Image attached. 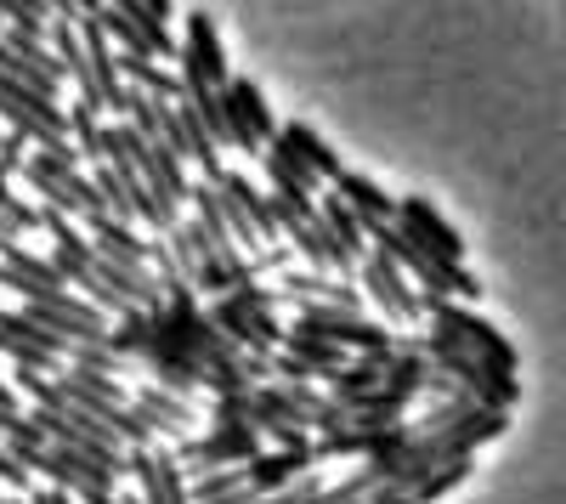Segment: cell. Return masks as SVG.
<instances>
[{
    "mask_svg": "<svg viewBox=\"0 0 566 504\" xmlns=\"http://www.w3.org/2000/svg\"><path fill=\"white\" fill-rule=\"evenodd\" d=\"M261 431L255 426H244V420H232V426H210L205 437H187V442H176V453H181V465L193 471V476H205V471H221V465H250L255 453H261Z\"/></svg>",
    "mask_w": 566,
    "mask_h": 504,
    "instance_id": "52a82bcc",
    "label": "cell"
},
{
    "mask_svg": "<svg viewBox=\"0 0 566 504\" xmlns=\"http://www.w3.org/2000/svg\"><path fill=\"white\" fill-rule=\"evenodd\" d=\"M283 351H295L301 363H306V380H335L346 363H352V351L346 346H335V340H323V335H312V329H301V324H290L283 329Z\"/></svg>",
    "mask_w": 566,
    "mask_h": 504,
    "instance_id": "9a60e30c",
    "label": "cell"
},
{
    "mask_svg": "<svg viewBox=\"0 0 566 504\" xmlns=\"http://www.w3.org/2000/svg\"><path fill=\"white\" fill-rule=\"evenodd\" d=\"M386 357L391 351H363L357 363H346V369L328 380L323 391L328 397H357V391H374V386H386Z\"/></svg>",
    "mask_w": 566,
    "mask_h": 504,
    "instance_id": "7402d4cb",
    "label": "cell"
},
{
    "mask_svg": "<svg viewBox=\"0 0 566 504\" xmlns=\"http://www.w3.org/2000/svg\"><path fill=\"white\" fill-rule=\"evenodd\" d=\"M181 57L193 63V69H205L216 85L232 80V74H227V52H221V34H216V23H210L205 12L187 18V45H181Z\"/></svg>",
    "mask_w": 566,
    "mask_h": 504,
    "instance_id": "e0dca14e",
    "label": "cell"
},
{
    "mask_svg": "<svg viewBox=\"0 0 566 504\" xmlns=\"http://www.w3.org/2000/svg\"><path fill=\"white\" fill-rule=\"evenodd\" d=\"M136 408H142V420L154 426V437H159V431H165L170 442H187V437H193V402H187L181 391H165V386L154 380L148 391L136 397Z\"/></svg>",
    "mask_w": 566,
    "mask_h": 504,
    "instance_id": "5bb4252c",
    "label": "cell"
},
{
    "mask_svg": "<svg viewBox=\"0 0 566 504\" xmlns=\"http://www.w3.org/2000/svg\"><path fill=\"white\" fill-rule=\"evenodd\" d=\"M0 482H12V487H29V465L18 460L12 448H0Z\"/></svg>",
    "mask_w": 566,
    "mask_h": 504,
    "instance_id": "836d02e7",
    "label": "cell"
},
{
    "mask_svg": "<svg viewBox=\"0 0 566 504\" xmlns=\"http://www.w3.org/2000/svg\"><path fill=\"white\" fill-rule=\"evenodd\" d=\"M114 7H119V12H125V18H130V23L142 29V34H154L159 45H170V34H165V18H159V12L148 7V0H114Z\"/></svg>",
    "mask_w": 566,
    "mask_h": 504,
    "instance_id": "4dcf8cb0",
    "label": "cell"
},
{
    "mask_svg": "<svg viewBox=\"0 0 566 504\" xmlns=\"http://www.w3.org/2000/svg\"><path fill=\"white\" fill-rule=\"evenodd\" d=\"M29 136L23 130H0V165H7V170H23V159H29Z\"/></svg>",
    "mask_w": 566,
    "mask_h": 504,
    "instance_id": "d6a6232c",
    "label": "cell"
},
{
    "mask_svg": "<svg viewBox=\"0 0 566 504\" xmlns=\"http://www.w3.org/2000/svg\"><path fill=\"white\" fill-rule=\"evenodd\" d=\"M413 442V420L391 426H357V431H323L317 437V460H374V453H402Z\"/></svg>",
    "mask_w": 566,
    "mask_h": 504,
    "instance_id": "30bf717a",
    "label": "cell"
},
{
    "mask_svg": "<svg viewBox=\"0 0 566 504\" xmlns=\"http://www.w3.org/2000/svg\"><path fill=\"white\" fill-rule=\"evenodd\" d=\"M0 23H7V18H0Z\"/></svg>",
    "mask_w": 566,
    "mask_h": 504,
    "instance_id": "f35d334b",
    "label": "cell"
},
{
    "mask_svg": "<svg viewBox=\"0 0 566 504\" xmlns=\"http://www.w3.org/2000/svg\"><path fill=\"white\" fill-rule=\"evenodd\" d=\"M419 295H424V317H431L437 329L459 335L476 357H488L499 375H515V369H522V351H515V346H510V340H504V335H499V329H493V324H488V317H482L476 306H470V301L442 295V290H419Z\"/></svg>",
    "mask_w": 566,
    "mask_h": 504,
    "instance_id": "3957f363",
    "label": "cell"
},
{
    "mask_svg": "<svg viewBox=\"0 0 566 504\" xmlns=\"http://www.w3.org/2000/svg\"><path fill=\"white\" fill-rule=\"evenodd\" d=\"M357 272H363V290L374 295V306H380L391 324H419V317H424V295L402 279V266L386 250H368L357 261Z\"/></svg>",
    "mask_w": 566,
    "mask_h": 504,
    "instance_id": "ba28073f",
    "label": "cell"
},
{
    "mask_svg": "<svg viewBox=\"0 0 566 504\" xmlns=\"http://www.w3.org/2000/svg\"><path fill=\"white\" fill-rule=\"evenodd\" d=\"M317 210H323V221H328V233H335V239H340V244H346V250H352V255L363 261V255H368V233H363V216H357V210H352V204H346L340 193L317 199Z\"/></svg>",
    "mask_w": 566,
    "mask_h": 504,
    "instance_id": "cb8c5ba5",
    "label": "cell"
},
{
    "mask_svg": "<svg viewBox=\"0 0 566 504\" xmlns=\"http://www.w3.org/2000/svg\"><path fill=\"white\" fill-rule=\"evenodd\" d=\"M363 233H368L374 250H386L419 290H442V295H459V301H476L482 295V279L464 261H437L431 250H419L397 221H363Z\"/></svg>",
    "mask_w": 566,
    "mask_h": 504,
    "instance_id": "6da1fadb",
    "label": "cell"
},
{
    "mask_svg": "<svg viewBox=\"0 0 566 504\" xmlns=\"http://www.w3.org/2000/svg\"><path fill=\"white\" fill-rule=\"evenodd\" d=\"M397 227L419 244V250H431L437 261H464V239H459V227L431 204V199H402L397 204Z\"/></svg>",
    "mask_w": 566,
    "mask_h": 504,
    "instance_id": "8fae6325",
    "label": "cell"
},
{
    "mask_svg": "<svg viewBox=\"0 0 566 504\" xmlns=\"http://www.w3.org/2000/svg\"><path fill=\"white\" fill-rule=\"evenodd\" d=\"M119 504H148V498H142V493H136V498H119Z\"/></svg>",
    "mask_w": 566,
    "mask_h": 504,
    "instance_id": "74e56055",
    "label": "cell"
},
{
    "mask_svg": "<svg viewBox=\"0 0 566 504\" xmlns=\"http://www.w3.org/2000/svg\"><path fill=\"white\" fill-rule=\"evenodd\" d=\"M148 7H154L159 18H170V0H148Z\"/></svg>",
    "mask_w": 566,
    "mask_h": 504,
    "instance_id": "8d00e7d4",
    "label": "cell"
},
{
    "mask_svg": "<svg viewBox=\"0 0 566 504\" xmlns=\"http://www.w3.org/2000/svg\"><path fill=\"white\" fill-rule=\"evenodd\" d=\"M295 324L346 346V351H391L397 346V335L386 324H374L357 306H335V301H295Z\"/></svg>",
    "mask_w": 566,
    "mask_h": 504,
    "instance_id": "5b68a950",
    "label": "cell"
},
{
    "mask_svg": "<svg viewBox=\"0 0 566 504\" xmlns=\"http://www.w3.org/2000/svg\"><path fill=\"white\" fill-rule=\"evenodd\" d=\"M97 23L108 29V40L119 45V52H142V57H165V52H170V45H159L154 34H142V29H136V23H130L119 7H114V0H108V7L97 12Z\"/></svg>",
    "mask_w": 566,
    "mask_h": 504,
    "instance_id": "d4e9b609",
    "label": "cell"
},
{
    "mask_svg": "<svg viewBox=\"0 0 566 504\" xmlns=\"http://www.w3.org/2000/svg\"><path fill=\"white\" fill-rule=\"evenodd\" d=\"M216 181H221V188H227L232 199H239V204L250 210V221L261 227V244H272V239H277V216H272V199H261V188H255L250 176H239V170H221Z\"/></svg>",
    "mask_w": 566,
    "mask_h": 504,
    "instance_id": "603a6c76",
    "label": "cell"
},
{
    "mask_svg": "<svg viewBox=\"0 0 566 504\" xmlns=\"http://www.w3.org/2000/svg\"><path fill=\"white\" fill-rule=\"evenodd\" d=\"M277 143L290 148L295 159H306V165H312L323 181H335V176H340V154L328 148V143H323V136H317L312 125H301V119H295V125H277Z\"/></svg>",
    "mask_w": 566,
    "mask_h": 504,
    "instance_id": "d6986e66",
    "label": "cell"
},
{
    "mask_svg": "<svg viewBox=\"0 0 566 504\" xmlns=\"http://www.w3.org/2000/svg\"><path fill=\"white\" fill-rule=\"evenodd\" d=\"M12 420H23L18 414V397H12V386H0V431H7Z\"/></svg>",
    "mask_w": 566,
    "mask_h": 504,
    "instance_id": "d590c367",
    "label": "cell"
},
{
    "mask_svg": "<svg viewBox=\"0 0 566 504\" xmlns=\"http://www.w3.org/2000/svg\"><path fill=\"white\" fill-rule=\"evenodd\" d=\"M69 130L80 136V159H85V165H97V159H103V125H97V108H91L85 97L74 103V114H69Z\"/></svg>",
    "mask_w": 566,
    "mask_h": 504,
    "instance_id": "f1b7e54d",
    "label": "cell"
},
{
    "mask_svg": "<svg viewBox=\"0 0 566 504\" xmlns=\"http://www.w3.org/2000/svg\"><path fill=\"white\" fill-rule=\"evenodd\" d=\"M170 114H176V148H181V159H193L210 181L221 176V159H216V136H210V125H205V114L187 103V91L170 103Z\"/></svg>",
    "mask_w": 566,
    "mask_h": 504,
    "instance_id": "4fadbf2b",
    "label": "cell"
},
{
    "mask_svg": "<svg viewBox=\"0 0 566 504\" xmlns=\"http://www.w3.org/2000/svg\"><path fill=\"white\" fill-rule=\"evenodd\" d=\"M301 471H317V442H312V448H277V453H255V460L244 465L250 487H261V493H277L283 482H295Z\"/></svg>",
    "mask_w": 566,
    "mask_h": 504,
    "instance_id": "2e32d148",
    "label": "cell"
},
{
    "mask_svg": "<svg viewBox=\"0 0 566 504\" xmlns=\"http://www.w3.org/2000/svg\"><path fill=\"white\" fill-rule=\"evenodd\" d=\"M29 227H40V210L34 204H23L18 193L0 199V233H29Z\"/></svg>",
    "mask_w": 566,
    "mask_h": 504,
    "instance_id": "1f68e13d",
    "label": "cell"
},
{
    "mask_svg": "<svg viewBox=\"0 0 566 504\" xmlns=\"http://www.w3.org/2000/svg\"><path fill=\"white\" fill-rule=\"evenodd\" d=\"M363 504H413V493H408V487H397V482H380Z\"/></svg>",
    "mask_w": 566,
    "mask_h": 504,
    "instance_id": "e575fe53",
    "label": "cell"
},
{
    "mask_svg": "<svg viewBox=\"0 0 566 504\" xmlns=\"http://www.w3.org/2000/svg\"><path fill=\"white\" fill-rule=\"evenodd\" d=\"M283 301H335V306H357V290L346 279H312V272H283Z\"/></svg>",
    "mask_w": 566,
    "mask_h": 504,
    "instance_id": "ffe728a7",
    "label": "cell"
},
{
    "mask_svg": "<svg viewBox=\"0 0 566 504\" xmlns=\"http://www.w3.org/2000/svg\"><path fill=\"white\" fill-rule=\"evenodd\" d=\"M419 346H424V357H431L442 375H453L476 402H488V408H515V402H522V380H515V375H499L493 363L476 357L459 335H448V329L431 324V335H424Z\"/></svg>",
    "mask_w": 566,
    "mask_h": 504,
    "instance_id": "7a4b0ae2",
    "label": "cell"
},
{
    "mask_svg": "<svg viewBox=\"0 0 566 504\" xmlns=\"http://www.w3.org/2000/svg\"><path fill=\"white\" fill-rule=\"evenodd\" d=\"M0 437H7V448L18 453V460H23L29 471L40 465V453L52 448V437H45V426H40V420H29V414H23V420H12V426L0 431Z\"/></svg>",
    "mask_w": 566,
    "mask_h": 504,
    "instance_id": "4316f807",
    "label": "cell"
},
{
    "mask_svg": "<svg viewBox=\"0 0 566 504\" xmlns=\"http://www.w3.org/2000/svg\"><path fill=\"white\" fill-rule=\"evenodd\" d=\"M130 471H136L142 498H148V504H193V487H187L181 453L148 442V448H136V453H130Z\"/></svg>",
    "mask_w": 566,
    "mask_h": 504,
    "instance_id": "9c48e42d",
    "label": "cell"
},
{
    "mask_svg": "<svg viewBox=\"0 0 566 504\" xmlns=\"http://www.w3.org/2000/svg\"><path fill=\"white\" fill-rule=\"evenodd\" d=\"M335 193H340L363 221H397V199L380 188V181H368V176H357V170H340V176H335Z\"/></svg>",
    "mask_w": 566,
    "mask_h": 504,
    "instance_id": "ac0fdd59",
    "label": "cell"
},
{
    "mask_svg": "<svg viewBox=\"0 0 566 504\" xmlns=\"http://www.w3.org/2000/svg\"><path fill=\"white\" fill-rule=\"evenodd\" d=\"M413 408V391L402 386H374V391H357V397H323L317 408V437L323 431H357V426H391V420H408Z\"/></svg>",
    "mask_w": 566,
    "mask_h": 504,
    "instance_id": "8992f818",
    "label": "cell"
},
{
    "mask_svg": "<svg viewBox=\"0 0 566 504\" xmlns=\"http://www.w3.org/2000/svg\"><path fill=\"white\" fill-rule=\"evenodd\" d=\"M34 471H45V476H52V487H69L74 498H85V493H97V487H114V482H119L114 471L80 460V453H69V448H57V442L40 453V465H34Z\"/></svg>",
    "mask_w": 566,
    "mask_h": 504,
    "instance_id": "7c38bea8",
    "label": "cell"
},
{
    "mask_svg": "<svg viewBox=\"0 0 566 504\" xmlns=\"http://www.w3.org/2000/svg\"><path fill=\"white\" fill-rule=\"evenodd\" d=\"M119 74L136 85V91H148V97H159V103H176L181 97V80H170L154 57H142V52H119Z\"/></svg>",
    "mask_w": 566,
    "mask_h": 504,
    "instance_id": "44dd1931",
    "label": "cell"
},
{
    "mask_svg": "<svg viewBox=\"0 0 566 504\" xmlns=\"http://www.w3.org/2000/svg\"><path fill=\"white\" fill-rule=\"evenodd\" d=\"M227 97L244 108V119H250V130L261 136V143H272L277 119H272V108H266V97H261V85H255V80H227Z\"/></svg>",
    "mask_w": 566,
    "mask_h": 504,
    "instance_id": "484cf974",
    "label": "cell"
},
{
    "mask_svg": "<svg viewBox=\"0 0 566 504\" xmlns=\"http://www.w3.org/2000/svg\"><path fill=\"white\" fill-rule=\"evenodd\" d=\"M464 482H470V460H448V465H437L431 476L413 487V504H437L442 493H453V487H464Z\"/></svg>",
    "mask_w": 566,
    "mask_h": 504,
    "instance_id": "83f0119b",
    "label": "cell"
},
{
    "mask_svg": "<svg viewBox=\"0 0 566 504\" xmlns=\"http://www.w3.org/2000/svg\"><path fill=\"white\" fill-rule=\"evenodd\" d=\"M317 493H323V476H317V471H301L295 482H283V487L266 493L261 504H317Z\"/></svg>",
    "mask_w": 566,
    "mask_h": 504,
    "instance_id": "f546056e",
    "label": "cell"
},
{
    "mask_svg": "<svg viewBox=\"0 0 566 504\" xmlns=\"http://www.w3.org/2000/svg\"><path fill=\"white\" fill-rule=\"evenodd\" d=\"M23 181H34L40 204H52V210H63V216H97V210H108L103 193H97V181H91V170L57 165L52 154H40V148H29Z\"/></svg>",
    "mask_w": 566,
    "mask_h": 504,
    "instance_id": "277c9868",
    "label": "cell"
}]
</instances>
